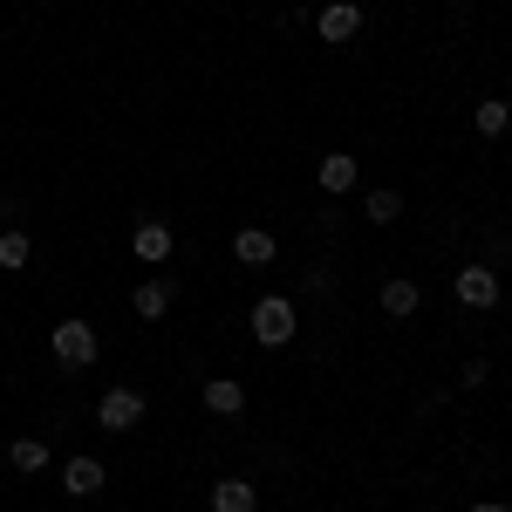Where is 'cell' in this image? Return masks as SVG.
Listing matches in <instances>:
<instances>
[{
	"label": "cell",
	"instance_id": "ac0fdd59",
	"mask_svg": "<svg viewBox=\"0 0 512 512\" xmlns=\"http://www.w3.org/2000/svg\"><path fill=\"white\" fill-rule=\"evenodd\" d=\"M485 383H492V362H485V355H472V362L458 369V390H485Z\"/></svg>",
	"mask_w": 512,
	"mask_h": 512
},
{
	"label": "cell",
	"instance_id": "3957f363",
	"mask_svg": "<svg viewBox=\"0 0 512 512\" xmlns=\"http://www.w3.org/2000/svg\"><path fill=\"white\" fill-rule=\"evenodd\" d=\"M144 410H151V403H144V390H137V383H110V390L96 396V424H103V431H137V424H144Z\"/></svg>",
	"mask_w": 512,
	"mask_h": 512
},
{
	"label": "cell",
	"instance_id": "ba28073f",
	"mask_svg": "<svg viewBox=\"0 0 512 512\" xmlns=\"http://www.w3.org/2000/svg\"><path fill=\"white\" fill-rule=\"evenodd\" d=\"M205 506L212 512H260V485H253V478H212Z\"/></svg>",
	"mask_w": 512,
	"mask_h": 512
},
{
	"label": "cell",
	"instance_id": "5bb4252c",
	"mask_svg": "<svg viewBox=\"0 0 512 512\" xmlns=\"http://www.w3.org/2000/svg\"><path fill=\"white\" fill-rule=\"evenodd\" d=\"M472 130L485 137V144H499V137L512 130V103H506V96H478V110H472Z\"/></svg>",
	"mask_w": 512,
	"mask_h": 512
},
{
	"label": "cell",
	"instance_id": "d6986e66",
	"mask_svg": "<svg viewBox=\"0 0 512 512\" xmlns=\"http://www.w3.org/2000/svg\"><path fill=\"white\" fill-rule=\"evenodd\" d=\"M472 512H512V506H506V499H478Z\"/></svg>",
	"mask_w": 512,
	"mask_h": 512
},
{
	"label": "cell",
	"instance_id": "277c9868",
	"mask_svg": "<svg viewBox=\"0 0 512 512\" xmlns=\"http://www.w3.org/2000/svg\"><path fill=\"white\" fill-rule=\"evenodd\" d=\"M451 294H458V308H472V315L499 308V267H485V260H465V267H458V280H451Z\"/></svg>",
	"mask_w": 512,
	"mask_h": 512
},
{
	"label": "cell",
	"instance_id": "30bf717a",
	"mask_svg": "<svg viewBox=\"0 0 512 512\" xmlns=\"http://www.w3.org/2000/svg\"><path fill=\"white\" fill-rule=\"evenodd\" d=\"M171 301H178V287H171V274L137 280V294H130V308H137V321H164V315H171Z\"/></svg>",
	"mask_w": 512,
	"mask_h": 512
},
{
	"label": "cell",
	"instance_id": "ffe728a7",
	"mask_svg": "<svg viewBox=\"0 0 512 512\" xmlns=\"http://www.w3.org/2000/svg\"><path fill=\"white\" fill-rule=\"evenodd\" d=\"M35 7H55V0H35Z\"/></svg>",
	"mask_w": 512,
	"mask_h": 512
},
{
	"label": "cell",
	"instance_id": "8fae6325",
	"mask_svg": "<svg viewBox=\"0 0 512 512\" xmlns=\"http://www.w3.org/2000/svg\"><path fill=\"white\" fill-rule=\"evenodd\" d=\"M233 260H239V267H274V260H280L274 233H267V226H239V233H233Z\"/></svg>",
	"mask_w": 512,
	"mask_h": 512
},
{
	"label": "cell",
	"instance_id": "44dd1931",
	"mask_svg": "<svg viewBox=\"0 0 512 512\" xmlns=\"http://www.w3.org/2000/svg\"><path fill=\"white\" fill-rule=\"evenodd\" d=\"M424 512H444V506H424Z\"/></svg>",
	"mask_w": 512,
	"mask_h": 512
},
{
	"label": "cell",
	"instance_id": "9c48e42d",
	"mask_svg": "<svg viewBox=\"0 0 512 512\" xmlns=\"http://www.w3.org/2000/svg\"><path fill=\"white\" fill-rule=\"evenodd\" d=\"M171 246H178V239H171V226H164V219H137V233H130V253H137L144 267H164V260H171Z\"/></svg>",
	"mask_w": 512,
	"mask_h": 512
},
{
	"label": "cell",
	"instance_id": "2e32d148",
	"mask_svg": "<svg viewBox=\"0 0 512 512\" xmlns=\"http://www.w3.org/2000/svg\"><path fill=\"white\" fill-rule=\"evenodd\" d=\"M7 465H14V472H48V444H41V437H14V444H7Z\"/></svg>",
	"mask_w": 512,
	"mask_h": 512
},
{
	"label": "cell",
	"instance_id": "8992f818",
	"mask_svg": "<svg viewBox=\"0 0 512 512\" xmlns=\"http://www.w3.org/2000/svg\"><path fill=\"white\" fill-rule=\"evenodd\" d=\"M103 485H110V472H103V458H89V451H76V458L62 465V492H69V499H96Z\"/></svg>",
	"mask_w": 512,
	"mask_h": 512
},
{
	"label": "cell",
	"instance_id": "e0dca14e",
	"mask_svg": "<svg viewBox=\"0 0 512 512\" xmlns=\"http://www.w3.org/2000/svg\"><path fill=\"white\" fill-rule=\"evenodd\" d=\"M28 260H35V239L28 233H0V274H28Z\"/></svg>",
	"mask_w": 512,
	"mask_h": 512
},
{
	"label": "cell",
	"instance_id": "52a82bcc",
	"mask_svg": "<svg viewBox=\"0 0 512 512\" xmlns=\"http://www.w3.org/2000/svg\"><path fill=\"white\" fill-rule=\"evenodd\" d=\"M355 178H362V164H355V151H321V164H315V185H321L328 198L355 192Z\"/></svg>",
	"mask_w": 512,
	"mask_h": 512
},
{
	"label": "cell",
	"instance_id": "7a4b0ae2",
	"mask_svg": "<svg viewBox=\"0 0 512 512\" xmlns=\"http://www.w3.org/2000/svg\"><path fill=\"white\" fill-rule=\"evenodd\" d=\"M48 349H55V362H62V369H89V362L103 355V335H96V321L62 315V321H55V335H48Z\"/></svg>",
	"mask_w": 512,
	"mask_h": 512
},
{
	"label": "cell",
	"instance_id": "6da1fadb",
	"mask_svg": "<svg viewBox=\"0 0 512 512\" xmlns=\"http://www.w3.org/2000/svg\"><path fill=\"white\" fill-rule=\"evenodd\" d=\"M246 328H253V342H260V349H287V342L301 335V308H294L287 294H260V301H253V315H246Z\"/></svg>",
	"mask_w": 512,
	"mask_h": 512
},
{
	"label": "cell",
	"instance_id": "4fadbf2b",
	"mask_svg": "<svg viewBox=\"0 0 512 512\" xmlns=\"http://www.w3.org/2000/svg\"><path fill=\"white\" fill-rule=\"evenodd\" d=\"M198 403H205L212 417H239V410H246V383H239V376H212V383L198 390Z\"/></svg>",
	"mask_w": 512,
	"mask_h": 512
},
{
	"label": "cell",
	"instance_id": "7c38bea8",
	"mask_svg": "<svg viewBox=\"0 0 512 512\" xmlns=\"http://www.w3.org/2000/svg\"><path fill=\"white\" fill-rule=\"evenodd\" d=\"M417 308H424V287H417V280H410V274L383 280V321H410V315H417Z\"/></svg>",
	"mask_w": 512,
	"mask_h": 512
},
{
	"label": "cell",
	"instance_id": "5b68a950",
	"mask_svg": "<svg viewBox=\"0 0 512 512\" xmlns=\"http://www.w3.org/2000/svg\"><path fill=\"white\" fill-rule=\"evenodd\" d=\"M315 35L328 41V48L355 41V35H362V7H355V0H328V7L315 14Z\"/></svg>",
	"mask_w": 512,
	"mask_h": 512
},
{
	"label": "cell",
	"instance_id": "9a60e30c",
	"mask_svg": "<svg viewBox=\"0 0 512 512\" xmlns=\"http://www.w3.org/2000/svg\"><path fill=\"white\" fill-rule=\"evenodd\" d=\"M362 219H369V226H396V219H403V192L376 185V192L362 198Z\"/></svg>",
	"mask_w": 512,
	"mask_h": 512
}]
</instances>
